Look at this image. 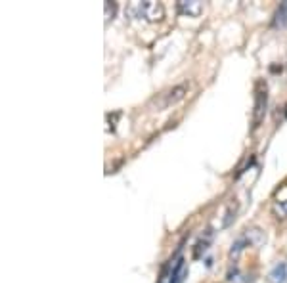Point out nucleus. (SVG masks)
<instances>
[{
    "mask_svg": "<svg viewBox=\"0 0 287 283\" xmlns=\"http://www.w3.org/2000/svg\"><path fill=\"white\" fill-rule=\"evenodd\" d=\"M209 241H211V233H207V237H205V239L201 237V241L196 245V251H194V258H199V256H201V253H205V251L209 249Z\"/></svg>",
    "mask_w": 287,
    "mask_h": 283,
    "instance_id": "obj_9",
    "label": "nucleus"
},
{
    "mask_svg": "<svg viewBox=\"0 0 287 283\" xmlns=\"http://www.w3.org/2000/svg\"><path fill=\"white\" fill-rule=\"evenodd\" d=\"M136 12H138V18H145L147 21H161L165 16V10L159 2H153V0H147V2H140L136 6Z\"/></svg>",
    "mask_w": 287,
    "mask_h": 283,
    "instance_id": "obj_2",
    "label": "nucleus"
},
{
    "mask_svg": "<svg viewBox=\"0 0 287 283\" xmlns=\"http://www.w3.org/2000/svg\"><path fill=\"white\" fill-rule=\"evenodd\" d=\"M247 245H249L247 237H245V235H241V237H239V239H237V241H235V243L232 245V249H230V255H232V256H237V255H239L243 249L247 247Z\"/></svg>",
    "mask_w": 287,
    "mask_h": 283,
    "instance_id": "obj_8",
    "label": "nucleus"
},
{
    "mask_svg": "<svg viewBox=\"0 0 287 283\" xmlns=\"http://www.w3.org/2000/svg\"><path fill=\"white\" fill-rule=\"evenodd\" d=\"M266 104H268V90L264 81H257L255 85V106H253V130H257L266 115Z\"/></svg>",
    "mask_w": 287,
    "mask_h": 283,
    "instance_id": "obj_1",
    "label": "nucleus"
},
{
    "mask_svg": "<svg viewBox=\"0 0 287 283\" xmlns=\"http://www.w3.org/2000/svg\"><path fill=\"white\" fill-rule=\"evenodd\" d=\"M186 276H188V266L184 264V258H178L171 272V283H184Z\"/></svg>",
    "mask_w": 287,
    "mask_h": 283,
    "instance_id": "obj_5",
    "label": "nucleus"
},
{
    "mask_svg": "<svg viewBox=\"0 0 287 283\" xmlns=\"http://www.w3.org/2000/svg\"><path fill=\"white\" fill-rule=\"evenodd\" d=\"M245 237H247V241H249V245H262L264 243V235H262V231L260 230H247L243 233Z\"/></svg>",
    "mask_w": 287,
    "mask_h": 283,
    "instance_id": "obj_7",
    "label": "nucleus"
},
{
    "mask_svg": "<svg viewBox=\"0 0 287 283\" xmlns=\"http://www.w3.org/2000/svg\"><path fill=\"white\" fill-rule=\"evenodd\" d=\"M268 282L270 283H286L287 282V264L286 262H280V264L274 266V270L268 274Z\"/></svg>",
    "mask_w": 287,
    "mask_h": 283,
    "instance_id": "obj_6",
    "label": "nucleus"
},
{
    "mask_svg": "<svg viewBox=\"0 0 287 283\" xmlns=\"http://www.w3.org/2000/svg\"><path fill=\"white\" fill-rule=\"evenodd\" d=\"M178 12L182 16H188V18H198L203 12V4L199 0H180Z\"/></svg>",
    "mask_w": 287,
    "mask_h": 283,
    "instance_id": "obj_4",
    "label": "nucleus"
},
{
    "mask_svg": "<svg viewBox=\"0 0 287 283\" xmlns=\"http://www.w3.org/2000/svg\"><path fill=\"white\" fill-rule=\"evenodd\" d=\"M272 211H274V214H276L278 218H287V201H280V203H276Z\"/></svg>",
    "mask_w": 287,
    "mask_h": 283,
    "instance_id": "obj_10",
    "label": "nucleus"
},
{
    "mask_svg": "<svg viewBox=\"0 0 287 283\" xmlns=\"http://www.w3.org/2000/svg\"><path fill=\"white\" fill-rule=\"evenodd\" d=\"M186 94H188V85H178V86H174V88H171L169 92H165L161 96V100H159V111L161 109H167V107L174 106V104H178L180 100H184L186 98Z\"/></svg>",
    "mask_w": 287,
    "mask_h": 283,
    "instance_id": "obj_3",
    "label": "nucleus"
}]
</instances>
